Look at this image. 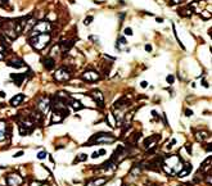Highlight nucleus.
I'll use <instances>...</instances> for the list:
<instances>
[{
	"label": "nucleus",
	"mask_w": 212,
	"mask_h": 186,
	"mask_svg": "<svg viewBox=\"0 0 212 186\" xmlns=\"http://www.w3.org/2000/svg\"><path fill=\"white\" fill-rule=\"evenodd\" d=\"M184 167L181 158L176 154H171L162 161V169L170 176H176Z\"/></svg>",
	"instance_id": "1"
},
{
	"label": "nucleus",
	"mask_w": 212,
	"mask_h": 186,
	"mask_svg": "<svg viewBox=\"0 0 212 186\" xmlns=\"http://www.w3.org/2000/svg\"><path fill=\"white\" fill-rule=\"evenodd\" d=\"M50 40H52L50 33H41V35H37V36L30 37L28 42L35 50H42L49 45Z\"/></svg>",
	"instance_id": "2"
},
{
	"label": "nucleus",
	"mask_w": 212,
	"mask_h": 186,
	"mask_svg": "<svg viewBox=\"0 0 212 186\" xmlns=\"http://www.w3.org/2000/svg\"><path fill=\"white\" fill-rule=\"evenodd\" d=\"M116 141V137L112 134H106V132H98L93 135L91 139L87 141V146H91L94 144H112Z\"/></svg>",
	"instance_id": "3"
},
{
	"label": "nucleus",
	"mask_w": 212,
	"mask_h": 186,
	"mask_svg": "<svg viewBox=\"0 0 212 186\" xmlns=\"http://www.w3.org/2000/svg\"><path fill=\"white\" fill-rule=\"evenodd\" d=\"M50 30H52L50 21H48V19H41V21L35 23L34 27L31 28V37L37 36V35H41V33H49Z\"/></svg>",
	"instance_id": "4"
},
{
	"label": "nucleus",
	"mask_w": 212,
	"mask_h": 186,
	"mask_svg": "<svg viewBox=\"0 0 212 186\" xmlns=\"http://www.w3.org/2000/svg\"><path fill=\"white\" fill-rule=\"evenodd\" d=\"M72 77V72L68 67H60L58 68L55 73H54V80L58 81V82H66V81H69V78Z\"/></svg>",
	"instance_id": "5"
},
{
	"label": "nucleus",
	"mask_w": 212,
	"mask_h": 186,
	"mask_svg": "<svg viewBox=\"0 0 212 186\" xmlns=\"http://www.w3.org/2000/svg\"><path fill=\"white\" fill-rule=\"evenodd\" d=\"M50 108V99L49 96H40L37 100H36V110L39 112V113H41L42 116H44L46 112L49 110Z\"/></svg>",
	"instance_id": "6"
},
{
	"label": "nucleus",
	"mask_w": 212,
	"mask_h": 186,
	"mask_svg": "<svg viewBox=\"0 0 212 186\" xmlns=\"http://www.w3.org/2000/svg\"><path fill=\"white\" fill-rule=\"evenodd\" d=\"M17 31H15V21H7L3 25V33L7 37H9L10 40L17 37Z\"/></svg>",
	"instance_id": "7"
},
{
	"label": "nucleus",
	"mask_w": 212,
	"mask_h": 186,
	"mask_svg": "<svg viewBox=\"0 0 212 186\" xmlns=\"http://www.w3.org/2000/svg\"><path fill=\"white\" fill-rule=\"evenodd\" d=\"M5 182H7L8 186H21L23 184V179H22V176L18 175V173L12 172V173H9V175H7Z\"/></svg>",
	"instance_id": "8"
},
{
	"label": "nucleus",
	"mask_w": 212,
	"mask_h": 186,
	"mask_svg": "<svg viewBox=\"0 0 212 186\" xmlns=\"http://www.w3.org/2000/svg\"><path fill=\"white\" fill-rule=\"evenodd\" d=\"M99 78H100V75L96 71H85L81 75V80L86 81V82H94V81H98Z\"/></svg>",
	"instance_id": "9"
},
{
	"label": "nucleus",
	"mask_w": 212,
	"mask_h": 186,
	"mask_svg": "<svg viewBox=\"0 0 212 186\" xmlns=\"http://www.w3.org/2000/svg\"><path fill=\"white\" fill-rule=\"evenodd\" d=\"M90 96L93 98V100L96 103V105L100 107V108H103L104 107V95L102 94V91H99V90H93L90 92Z\"/></svg>",
	"instance_id": "10"
},
{
	"label": "nucleus",
	"mask_w": 212,
	"mask_h": 186,
	"mask_svg": "<svg viewBox=\"0 0 212 186\" xmlns=\"http://www.w3.org/2000/svg\"><path fill=\"white\" fill-rule=\"evenodd\" d=\"M160 139H161L160 135H153V136H149L148 139H145V140H144V148L146 150L156 148L157 141H160Z\"/></svg>",
	"instance_id": "11"
},
{
	"label": "nucleus",
	"mask_w": 212,
	"mask_h": 186,
	"mask_svg": "<svg viewBox=\"0 0 212 186\" xmlns=\"http://www.w3.org/2000/svg\"><path fill=\"white\" fill-rule=\"evenodd\" d=\"M162 161H163V159H162L161 157H156L154 159H152L148 164H146V168L153 169V171H161V168H162Z\"/></svg>",
	"instance_id": "12"
},
{
	"label": "nucleus",
	"mask_w": 212,
	"mask_h": 186,
	"mask_svg": "<svg viewBox=\"0 0 212 186\" xmlns=\"http://www.w3.org/2000/svg\"><path fill=\"white\" fill-rule=\"evenodd\" d=\"M64 118H66V117L60 113V112L53 109V112H52V119H50V121H52V123H60Z\"/></svg>",
	"instance_id": "13"
},
{
	"label": "nucleus",
	"mask_w": 212,
	"mask_h": 186,
	"mask_svg": "<svg viewBox=\"0 0 212 186\" xmlns=\"http://www.w3.org/2000/svg\"><path fill=\"white\" fill-rule=\"evenodd\" d=\"M23 100H25V95L23 94H15L13 98L10 99V102H9V104L12 107H17V105H19Z\"/></svg>",
	"instance_id": "14"
},
{
	"label": "nucleus",
	"mask_w": 212,
	"mask_h": 186,
	"mask_svg": "<svg viewBox=\"0 0 212 186\" xmlns=\"http://www.w3.org/2000/svg\"><path fill=\"white\" fill-rule=\"evenodd\" d=\"M42 62H44L45 69H48V71H52V69L55 67V59H54V58H52V57H46Z\"/></svg>",
	"instance_id": "15"
},
{
	"label": "nucleus",
	"mask_w": 212,
	"mask_h": 186,
	"mask_svg": "<svg viewBox=\"0 0 212 186\" xmlns=\"http://www.w3.org/2000/svg\"><path fill=\"white\" fill-rule=\"evenodd\" d=\"M7 129H8L7 122L4 121V119H1V121H0V142L5 140V137H7Z\"/></svg>",
	"instance_id": "16"
},
{
	"label": "nucleus",
	"mask_w": 212,
	"mask_h": 186,
	"mask_svg": "<svg viewBox=\"0 0 212 186\" xmlns=\"http://www.w3.org/2000/svg\"><path fill=\"white\" fill-rule=\"evenodd\" d=\"M108 181L107 177H98V179H95V180H93L90 181L86 186H103L104 184H106Z\"/></svg>",
	"instance_id": "17"
},
{
	"label": "nucleus",
	"mask_w": 212,
	"mask_h": 186,
	"mask_svg": "<svg viewBox=\"0 0 212 186\" xmlns=\"http://www.w3.org/2000/svg\"><path fill=\"white\" fill-rule=\"evenodd\" d=\"M9 67H14V68H22L23 65H25V63H23L22 59H18V58H15V59H12L7 63Z\"/></svg>",
	"instance_id": "18"
},
{
	"label": "nucleus",
	"mask_w": 212,
	"mask_h": 186,
	"mask_svg": "<svg viewBox=\"0 0 212 186\" xmlns=\"http://www.w3.org/2000/svg\"><path fill=\"white\" fill-rule=\"evenodd\" d=\"M192 169H193V167H192V164L189 163V164H184V167H183V169L177 173V176L179 177H185V176H188L189 173L192 172Z\"/></svg>",
	"instance_id": "19"
},
{
	"label": "nucleus",
	"mask_w": 212,
	"mask_h": 186,
	"mask_svg": "<svg viewBox=\"0 0 212 186\" xmlns=\"http://www.w3.org/2000/svg\"><path fill=\"white\" fill-rule=\"evenodd\" d=\"M10 77L13 80H15V84H17L18 86H21L22 80H25V77H26V73H22V75H15V73H13V75H10Z\"/></svg>",
	"instance_id": "20"
},
{
	"label": "nucleus",
	"mask_w": 212,
	"mask_h": 186,
	"mask_svg": "<svg viewBox=\"0 0 212 186\" xmlns=\"http://www.w3.org/2000/svg\"><path fill=\"white\" fill-rule=\"evenodd\" d=\"M69 105H71L75 110H80V109H82L84 105L81 104V102H79V100H75V99H69Z\"/></svg>",
	"instance_id": "21"
},
{
	"label": "nucleus",
	"mask_w": 212,
	"mask_h": 186,
	"mask_svg": "<svg viewBox=\"0 0 212 186\" xmlns=\"http://www.w3.org/2000/svg\"><path fill=\"white\" fill-rule=\"evenodd\" d=\"M140 173H141V166L140 164H134L133 169L130 171V175L133 176V177H135V176L140 175Z\"/></svg>",
	"instance_id": "22"
},
{
	"label": "nucleus",
	"mask_w": 212,
	"mask_h": 186,
	"mask_svg": "<svg viewBox=\"0 0 212 186\" xmlns=\"http://www.w3.org/2000/svg\"><path fill=\"white\" fill-rule=\"evenodd\" d=\"M208 136H210V134H208L207 131H198V132H197V139H198L199 141L207 140Z\"/></svg>",
	"instance_id": "23"
},
{
	"label": "nucleus",
	"mask_w": 212,
	"mask_h": 186,
	"mask_svg": "<svg viewBox=\"0 0 212 186\" xmlns=\"http://www.w3.org/2000/svg\"><path fill=\"white\" fill-rule=\"evenodd\" d=\"M192 9L189 7H185V8H181V9H179V12H177V13H179L180 15H184V17H189V15H192Z\"/></svg>",
	"instance_id": "24"
},
{
	"label": "nucleus",
	"mask_w": 212,
	"mask_h": 186,
	"mask_svg": "<svg viewBox=\"0 0 212 186\" xmlns=\"http://www.w3.org/2000/svg\"><path fill=\"white\" fill-rule=\"evenodd\" d=\"M126 44H127V42H126V39L123 37V36H121V37H118V41L116 42V48H117L118 50H121L122 46H125Z\"/></svg>",
	"instance_id": "25"
},
{
	"label": "nucleus",
	"mask_w": 212,
	"mask_h": 186,
	"mask_svg": "<svg viewBox=\"0 0 212 186\" xmlns=\"http://www.w3.org/2000/svg\"><path fill=\"white\" fill-rule=\"evenodd\" d=\"M19 134H21V136H26V135L30 134V130L25 129L23 126H19Z\"/></svg>",
	"instance_id": "26"
},
{
	"label": "nucleus",
	"mask_w": 212,
	"mask_h": 186,
	"mask_svg": "<svg viewBox=\"0 0 212 186\" xmlns=\"http://www.w3.org/2000/svg\"><path fill=\"white\" fill-rule=\"evenodd\" d=\"M86 159H87L86 154H80V155L75 159V163H79V162H82V161H86Z\"/></svg>",
	"instance_id": "27"
},
{
	"label": "nucleus",
	"mask_w": 212,
	"mask_h": 186,
	"mask_svg": "<svg viewBox=\"0 0 212 186\" xmlns=\"http://www.w3.org/2000/svg\"><path fill=\"white\" fill-rule=\"evenodd\" d=\"M93 19H94V17H93V15H87V17L84 19V25H85V26H89V25H90V23L93 22Z\"/></svg>",
	"instance_id": "28"
},
{
	"label": "nucleus",
	"mask_w": 212,
	"mask_h": 186,
	"mask_svg": "<svg viewBox=\"0 0 212 186\" xmlns=\"http://www.w3.org/2000/svg\"><path fill=\"white\" fill-rule=\"evenodd\" d=\"M200 15H202L203 19H210V18H211V13H210V12H207V10L202 12V13H200Z\"/></svg>",
	"instance_id": "29"
},
{
	"label": "nucleus",
	"mask_w": 212,
	"mask_h": 186,
	"mask_svg": "<svg viewBox=\"0 0 212 186\" xmlns=\"http://www.w3.org/2000/svg\"><path fill=\"white\" fill-rule=\"evenodd\" d=\"M46 155H48V154H46V152H45V150H42V152H40V153H39L37 154V159H45V158H46Z\"/></svg>",
	"instance_id": "30"
},
{
	"label": "nucleus",
	"mask_w": 212,
	"mask_h": 186,
	"mask_svg": "<svg viewBox=\"0 0 212 186\" xmlns=\"http://www.w3.org/2000/svg\"><path fill=\"white\" fill-rule=\"evenodd\" d=\"M166 81H167V84L172 85V84H173V81H175V77H173L172 75H168L167 77H166Z\"/></svg>",
	"instance_id": "31"
},
{
	"label": "nucleus",
	"mask_w": 212,
	"mask_h": 186,
	"mask_svg": "<svg viewBox=\"0 0 212 186\" xmlns=\"http://www.w3.org/2000/svg\"><path fill=\"white\" fill-rule=\"evenodd\" d=\"M123 33L127 35V36H133V30H131L130 27H126V28L123 30Z\"/></svg>",
	"instance_id": "32"
},
{
	"label": "nucleus",
	"mask_w": 212,
	"mask_h": 186,
	"mask_svg": "<svg viewBox=\"0 0 212 186\" xmlns=\"http://www.w3.org/2000/svg\"><path fill=\"white\" fill-rule=\"evenodd\" d=\"M8 4H9L8 0H0V7H1V8H7Z\"/></svg>",
	"instance_id": "33"
},
{
	"label": "nucleus",
	"mask_w": 212,
	"mask_h": 186,
	"mask_svg": "<svg viewBox=\"0 0 212 186\" xmlns=\"http://www.w3.org/2000/svg\"><path fill=\"white\" fill-rule=\"evenodd\" d=\"M23 154H25V152L23 150H19V152H17V153H14V155H13V158H19V157H22Z\"/></svg>",
	"instance_id": "34"
},
{
	"label": "nucleus",
	"mask_w": 212,
	"mask_h": 186,
	"mask_svg": "<svg viewBox=\"0 0 212 186\" xmlns=\"http://www.w3.org/2000/svg\"><path fill=\"white\" fill-rule=\"evenodd\" d=\"M185 116H187V117H190V116H193V110L187 109V110H185Z\"/></svg>",
	"instance_id": "35"
},
{
	"label": "nucleus",
	"mask_w": 212,
	"mask_h": 186,
	"mask_svg": "<svg viewBox=\"0 0 212 186\" xmlns=\"http://www.w3.org/2000/svg\"><path fill=\"white\" fill-rule=\"evenodd\" d=\"M144 49H145V52H152V45H149V44H146Z\"/></svg>",
	"instance_id": "36"
},
{
	"label": "nucleus",
	"mask_w": 212,
	"mask_h": 186,
	"mask_svg": "<svg viewBox=\"0 0 212 186\" xmlns=\"http://www.w3.org/2000/svg\"><path fill=\"white\" fill-rule=\"evenodd\" d=\"M140 86H141L143 89H145L146 86H148V82H146V81H141V84H140Z\"/></svg>",
	"instance_id": "37"
},
{
	"label": "nucleus",
	"mask_w": 212,
	"mask_h": 186,
	"mask_svg": "<svg viewBox=\"0 0 212 186\" xmlns=\"http://www.w3.org/2000/svg\"><path fill=\"white\" fill-rule=\"evenodd\" d=\"M107 152H106V149H100L99 152H98V155H104Z\"/></svg>",
	"instance_id": "38"
},
{
	"label": "nucleus",
	"mask_w": 212,
	"mask_h": 186,
	"mask_svg": "<svg viewBox=\"0 0 212 186\" xmlns=\"http://www.w3.org/2000/svg\"><path fill=\"white\" fill-rule=\"evenodd\" d=\"M89 39H90V40H94V41H99V37L98 36H90V37H89Z\"/></svg>",
	"instance_id": "39"
},
{
	"label": "nucleus",
	"mask_w": 212,
	"mask_h": 186,
	"mask_svg": "<svg viewBox=\"0 0 212 186\" xmlns=\"http://www.w3.org/2000/svg\"><path fill=\"white\" fill-rule=\"evenodd\" d=\"M171 4H177V3H181V0H170Z\"/></svg>",
	"instance_id": "40"
},
{
	"label": "nucleus",
	"mask_w": 212,
	"mask_h": 186,
	"mask_svg": "<svg viewBox=\"0 0 212 186\" xmlns=\"http://www.w3.org/2000/svg\"><path fill=\"white\" fill-rule=\"evenodd\" d=\"M190 145H192V144H187V149H188V152H189V153L192 152V146H190Z\"/></svg>",
	"instance_id": "41"
},
{
	"label": "nucleus",
	"mask_w": 212,
	"mask_h": 186,
	"mask_svg": "<svg viewBox=\"0 0 212 186\" xmlns=\"http://www.w3.org/2000/svg\"><path fill=\"white\" fill-rule=\"evenodd\" d=\"M99 155H98V152H94L93 153V155H91V158H98Z\"/></svg>",
	"instance_id": "42"
},
{
	"label": "nucleus",
	"mask_w": 212,
	"mask_h": 186,
	"mask_svg": "<svg viewBox=\"0 0 212 186\" xmlns=\"http://www.w3.org/2000/svg\"><path fill=\"white\" fill-rule=\"evenodd\" d=\"M0 98H5V91H0Z\"/></svg>",
	"instance_id": "43"
},
{
	"label": "nucleus",
	"mask_w": 212,
	"mask_h": 186,
	"mask_svg": "<svg viewBox=\"0 0 212 186\" xmlns=\"http://www.w3.org/2000/svg\"><path fill=\"white\" fill-rule=\"evenodd\" d=\"M157 22L158 23H162V22H163V18H157Z\"/></svg>",
	"instance_id": "44"
},
{
	"label": "nucleus",
	"mask_w": 212,
	"mask_h": 186,
	"mask_svg": "<svg viewBox=\"0 0 212 186\" xmlns=\"http://www.w3.org/2000/svg\"><path fill=\"white\" fill-rule=\"evenodd\" d=\"M31 186H40V184H39V182H32V184H31Z\"/></svg>",
	"instance_id": "45"
},
{
	"label": "nucleus",
	"mask_w": 212,
	"mask_h": 186,
	"mask_svg": "<svg viewBox=\"0 0 212 186\" xmlns=\"http://www.w3.org/2000/svg\"><path fill=\"white\" fill-rule=\"evenodd\" d=\"M3 58H4V54H3V53H0V60H1Z\"/></svg>",
	"instance_id": "46"
},
{
	"label": "nucleus",
	"mask_w": 212,
	"mask_h": 186,
	"mask_svg": "<svg viewBox=\"0 0 212 186\" xmlns=\"http://www.w3.org/2000/svg\"><path fill=\"white\" fill-rule=\"evenodd\" d=\"M41 186H49V185H41Z\"/></svg>",
	"instance_id": "47"
},
{
	"label": "nucleus",
	"mask_w": 212,
	"mask_h": 186,
	"mask_svg": "<svg viewBox=\"0 0 212 186\" xmlns=\"http://www.w3.org/2000/svg\"><path fill=\"white\" fill-rule=\"evenodd\" d=\"M0 28H1V23H0Z\"/></svg>",
	"instance_id": "48"
},
{
	"label": "nucleus",
	"mask_w": 212,
	"mask_h": 186,
	"mask_svg": "<svg viewBox=\"0 0 212 186\" xmlns=\"http://www.w3.org/2000/svg\"><path fill=\"white\" fill-rule=\"evenodd\" d=\"M122 186H126V185H122Z\"/></svg>",
	"instance_id": "49"
},
{
	"label": "nucleus",
	"mask_w": 212,
	"mask_h": 186,
	"mask_svg": "<svg viewBox=\"0 0 212 186\" xmlns=\"http://www.w3.org/2000/svg\"><path fill=\"white\" fill-rule=\"evenodd\" d=\"M179 186H181V185H179Z\"/></svg>",
	"instance_id": "50"
}]
</instances>
